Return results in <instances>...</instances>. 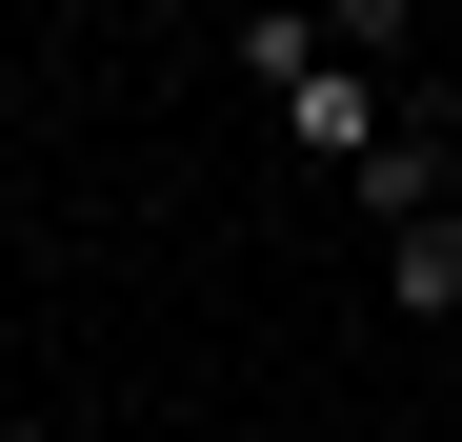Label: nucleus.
<instances>
[{
  "instance_id": "nucleus-5",
  "label": "nucleus",
  "mask_w": 462,
  "mask_h": 442,
  "mask_svg": "<svg viewBox=\"0 0 462 442\" xmlns=\"http://www.w3.org/2000/svg\"><path fill=\"white\" fill-rule=\"evenodd\" d=\"M322 41H342V60H382V41H402V0H322Z\"/></svg>"
},
{
  "instance_id": "nucleus-3",
  "label": "nucleus",
  "mask_w": 462,
  "mask_h": 442,
  "mask_svg": "<svg viewBox=\"0 0 462 442\" xmlns=\"http://www.w3.org/2000/svg\"><path fill=\"white\" fill-rule=\"evenodd\" d=\"M322 60H342V41H322V0H262V21H242V81H262V101H301Z\"/></svg>"
},
{
  "instance_id": "nucleus-2",
  "label": "nucleus",
  "mask_w": 462,
  "mask_h": 442,
  "mask_svg": "<svg viewBox=\"0 0 462 442\" xmlns=\"http://www.w3.org/2000/svg\"><path fill=\"white\" fill-rule=\"evenodd\" d=\"M362 201H382V242H402V221H442V201H462V141H442V121H402V141L362 161Z\"/></svg>"
},
{
  "instance_id": "nucleus-1",
  "label": "nucleus",
  "mask_w": 462,
  "mask_h": 442,
  "mask_svg": "<svg viewBox=\"0 0 462 442\" xmlns=\"http://www.w3.org/2000/svg\"><path fill=\"white\" fill-rule=\"evenodd\" d=\"M282 141H301V161H342V181H362L382 141H402V121H382V60H322V81L282 101Z\"/></svg>"
},
{
  "instance_id": "nucleus-4",
  "label": "nucleus",
  "mask_w": 462,
  "mask_h": 442,
  "mask_svg": "<svg viewBox=\"0 0 462 442\" xmlns=\"http://www.w3.org/2000/svg\"><path fill=\"white\" fill-rule=\"evenodd\" d=\"M382 281H402V322H442V302H462V201L402 221V242H382Z\"/></svg>"
}]
</instances>
